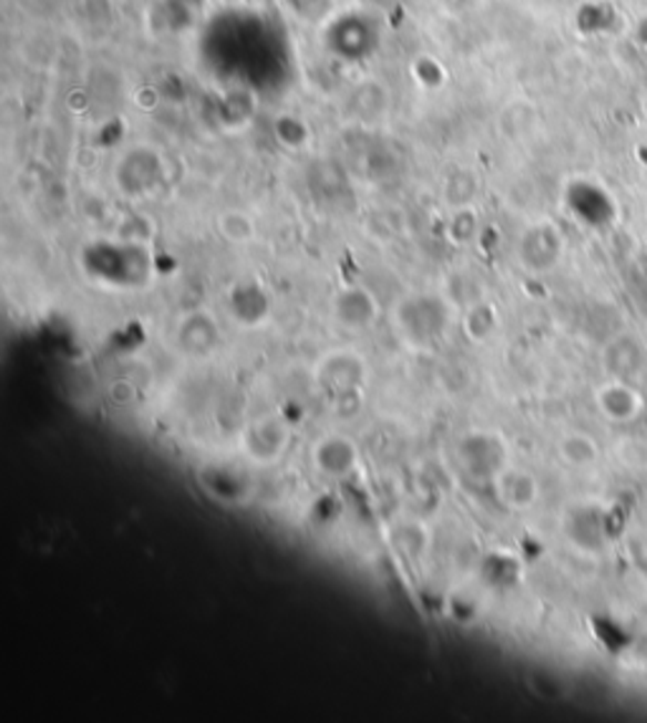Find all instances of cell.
Here are the masks:
<instances>
[{
  "label": "cell",
  "mask_w": 647,
  "mask_h": 723,
  "mask_svg": "<svg viewBox=\"0 0 647 723\" xmlns=\"http://www.w3.org/2000/svg\"><path fill=\"white\" fill-rule=\"evenodd\" d=\"M165 157L152 144H134L114 162V187L130 201L155 195L165 185Z\"/></svg>",
  "instance_id": "4"
},
{
  "label": "cell",
  "mask_w": 647,
  "mask_h": 723,
  "mask_svg": "<svg viewBox=\"0 0 647 723\" xmlns=\"http://www.w3.org/2000/svg\"><path fill=\"white\" fill-rule=\"evenodd\" d=\"M569 205L574 215H579V218L589 225H605L615 218L613 201H609V195L597 185H574L569 193Z\"/></svg>",
  "instance_id": "15"
},
{
  "label": "cell",
  "mask_w": 647,
  "mask_h": 723,
  "mask_svg": "<svg viewBox=\"0 0 647 723\" xmlns=\"http://www.w3.org/2000/svg\"><path fill=\"white\" fill-rule=\"evenodd\" d=\"M331 314H335V322L341 329L367 332L380 319V304H377L370 288L345 286L339 288L335 302H331Z\"/></svg>",
  "instance_id": "9"
},
{
  "label": "cell",
  "mask_w": 647,
  "mask_h": 723,
  "mask_svg": "<svg viewBox=\"0 0 647 723\" xmlns=\"http://www.w3.org/2000/svg\"><path fill=\"white\" fill-rule=\"evenodd\" d=\"M461 324H463V334L473 342V345H483V342H489L499 329L496 306L485 299L473 302L463 309Z\"/></svg>",
  "instance_id": "17"
},
{
  "label": "cell",
  "mask_w": 647,
  "mask_h": 723,
  "mask_svg": "<svg viewBox=\"0 0 647 723\" xmlns=\"http://www.w3.org/2000/svg\"><path fill=\"white\" fill-rule=\"evenodd\" d=\"M201 486L203 491L213 496L215 501L220 503H238L246 499L248 486L243 481V476L238 473V468L230 466H205L201 468Z\"/></svg>",
  "instance_id": "14"
},
{
  "label": "cell",
  "mask_w": 647,
  "mask_h": 723,
  "mask_svg": "<svg viewBox=\"0 0 647 723\" xmlns=\"http://www.w3.org/2000/svg\"><path fill=\"white\" fill-rule=\"evenodd\" d=\"M81 264L94 282L112 288H137L150 282L152 258L140 241H99L81 253Z\"/></svg>",
  "instance_id": "1"
},
{
  "label": "cell",
  "mask_w": 647,
  "mask_h": 723,
  "mask_svg": "<svg viewBox=\"0 0 647 723\" xmlns=\"http://www.w3.org/2000/svg\"><path fill=\"white\" fill-rule=\"evenodd\" d=\"M311 464L321 476L339 481V478H347L357 471L359 448L349 436L331 432V436H324L314 442Z\"/></svg>",
  "instance_id": "10"
},
{
  "label": "cell",
  "mask_w": 647,
  "mask_h": 723,
  "mask_svg": "<svg viewBox=\"0 0 647 723\" xmlns=\"http://www.w3.org/2000/svg\"><path fill=\"white\" fill-rule=\"evenodd\" d=\"M228 309L243 329H258L271 316V296H268L266 286H260L254 278H243L230 286Z\"/></svg>",
  "instance_id": "11"
},
{
  "label": "cell",
  "mask_w": 647,
  "mask_h": 723,
  "mask_svg": "<svg viewBox=\"0 0 647 723\" xmlns=\"http://www.w3.org/2000/svg\"><path fill=\"white\" fill-rule=\"evenodd\" d=\"M566 531H569V537L584 549H595L602 544V539H605V523L599 521L595 509L574 511L569 523H566Z\"/></svg>",
  "instance_id": "19"
},
{
  "label": "cell",
  "mask_w": 647,
  "mask_h": 723,
  "mask_svg": "<svg viewBox=\"0 0 647 723\" xmlns=\"http://www.w3.org/2000/svg\"><path fill=\"white\" fill-rule=\"evenodd\" d=\"M559 454L569 466L587 468L597 460L599 448L597 442L589 436H584V432H569V436L562 438L559 442Z\"/></svg>",
  "instance_id": "20"
},
{
  "label": "cell",
  "mask_w": 647,
  "mask_h": 723,
  "mask_svg": "<svg viewBox=\"0 0 647 723\" xmlns=\"http://www.w3.org/2000/svg\"><path fill=\"white\" fill-rule=\"evenodd\" d=\"M597 403L599 410L615 422H627L643 413V397L637 395L630 383H623V379H615L613 385L602 387Z\"/></svg>",
  "instance_id": "16"
},
{
  "label": "cell",
  "mask_w": 647,
  "mask_h": 723,
  "mask_svg": "<svg viewBox=\"0 0 647 723\" xmlns=\"http://www.w3.org/2000/svg\"><path fill=\"white\" fill-rule=\"evenodd\" d=\"M175 345L193 359H208L223 347V329L218 319L205 309H191L179 316L175 327Z\"/></svg>",
  "instance_id": "8"
},
{
  "label": "cell",
  "mask_w": 647,
  "mask_h": 723,
  "mask_svg": "<svg viewBox=\"0 0 647 723\" xmlns=\"http://www.w3.org/2000/svg\"><path fill=\"white\" fill-rule=\"evenodd\" d=\"M289 442H291L289 425H286L281 418H276V415L256 418L240 432L243 454L258 466L276 464V460L286 454Z\"/></svg>",
  "instance_id": "7"
},
{
  "label": "cell",
  "mask_w": 647,
  "mask_h": 723,
  "mask_svg": "<svg viewBox=\"0 0 647 723\" xmlns=\"http://www.w3.org/2000/svg\"><path fill=\"white\" fill-rule=\"evenodd\" d=\"M317 387L337 418H352L364 403L367 359L355 349H331L314 367Z\"/></svg>",
  "instance_id": "3"
},
{
  "label": "cell",
  "mask_w": 647,
  "mask_h": 723,
  "mask_svg": "<svg viewBox=\"0 0 647 723\" xmlns=\"http://www.w3.org/2000/svg\"><path fill=\"white\" fill-rule=\"evenodd\" d=\"M493 491H496L501 506H506L509 511H526L538 499V481L524 468L506 466L493 478Z\"/></svg>",
  "instance_id": "13"
},
{
  "label": "cell",
  "mask_w": 647,
  "mask_h": 723,
  "mask_svg": "<svg viewBox=\"0 0 647 723\" xmlns=\"http://www.w3.org/2000/svg\"><path fill=\"white\" fill-rule=\"evenodd\" d=\"M605 367L615 379L630 383V379L640 377L647 367L645 345L630 334H619L605 347Z\"/></svg>",
  "instance_id": "12"
},
{
  "label": "cell",
  "mask_w": 647,
  "mask_h": 723,
  "mask_svg": "<svg viewBox=\"0 0 647 723\" xmlns=\"http://www.w3.org/2000/svg\"><path fill=\"white\" fill-rule=\"evenodd\" d=\"M463 187L475 190V177L471 173H455L448 177L443 185V197H448V203H451L453 207L471 205L473 197L469 193H463Z\"/></svg>",
  "instance_id": "23"
},
{
  "label": "cell",
  "mask_w": 647,
  "mask_h": 723,
  "mask_svg": "<svg viewBox=\"0 0 647 723\" xmlns=\"http://www.w3.org/2000/svg\"><path fill=\"white\" fill-rule=\"evenodd\" d=\"M392 541L400 549V554L408 559H418L428 547V529H422L420 523L402 521L392 529Z\"/></svg>",
  "instance_id": "21"
},
{
  "label": "cell",
  "mask_w": 647,
  "mask_h": 723,
  "mask_svg": "<svg viewBox=\"0 0 647 723\" xmlns=\"http://www.w3.org/2000/svg\"><path fill=\"white\" fill-rule=\"evenodd\" d=\"M479 233V215L471 205L465 207H453L451 221H448V238H451L455 246H465L471 243Z\"/></svg>",
  "instance_id": "22"
},
{
  "label": "cell",
  "mask_w": 647,
  "mask_h": 723,
  "mask_svg": "<svg viewBox=\"0 0 647 723\" xmlns=\"http://www.w3.org/2000/svg\"><path fill=\"white\" fill-rule=\"evenodd\" d=\"M453 302L445 294L418 292L394 304L392 324L400 339L412 349H430L451 329Z\"/></svg>",
  "instance_id": "2"
},
{
  "label": "cell",
  "mask_w": 647,
  "mask_h": 723,
  "mask_svg": "<svg viewBox=\"0 0 647 723\" xmlns=\"http://www.w3.org/2000/svg\"><path fill=\"white\" fill-rule=\"evenodd\" d=\"M458 464L463 473H469L475 481H491L503 468L509 466V448L499 432L493 430H471L458 440L455 446Z\"/></svg>",
  "instance_id": "5"
},
{
  "label": "cell",
  "mask_w": 647,
  "mask_h": 723,
  "mask_svg": "<svg viewBox=\"0 0 647 723\" xmlns=\"http://www.w3.org/2000/svg\"><path fill=\"white\" fill-rule=\"evenodd\" d=\"M215 231H218V236L226 243H230V246H248L258 233L254 215L240 211V207H228V211L218 213V218H215Z\"/></svg>",
  "instance_id": "18"
},
{
  "label": "cell",
  "mask_w": 647,
  "mask_h": 723,
  "mask_svg": "<svg viewBox=\"0 0 647 723\" xmlns=\"http://www.w3.org/2000/svg\"><path fill=\"white\" fill-rule=\"evenodd\" d=\"M518 264L532 274H546L564 256V236L554 223H532L516 243Z\"/></svg>",
  "instance_id": "6"
}]
</instances>
